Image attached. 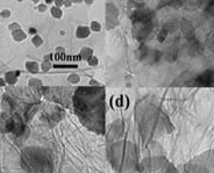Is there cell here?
I'll list each match as a JSON object with an SVG mask.
<instances>
[{
    "label": "cell",
    "mask_w": 214,
    "mask_h": 173,
    "mask_svg": "<svg viewBox=\"0 0 214 173\" xmlns=\"http://www.w3.org/2000/svg\"><path fill=\"white\" fill-rule=\"evenodd\" d=\"M30 33L34 34V33H36V30H35V29H30Z\"/></svg>",
    "instance_id": "6da1fadb"
}]
</instances>
